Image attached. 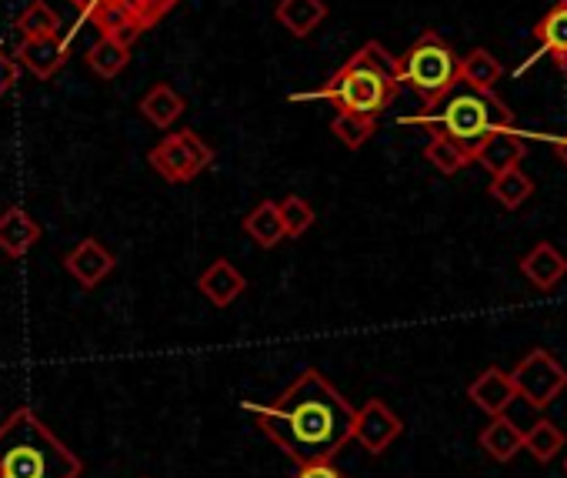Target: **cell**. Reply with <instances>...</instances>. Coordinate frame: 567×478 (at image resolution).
<instances>
[{"label":"cell","instance_id":"6da1fadb","mask_svg":"<svg viewBox=\"0 0 567 478\" xmlns=\"http://www.w3.org/2000/svg\"><path fill=\"white\" fill-rule=\"evenodd\" d=\"M240 408L295 465L334 461L354 441V405L318 368H305L274 401H240Z\"/></svg>","mask_w":567,"mask_h":478},{"label":"cell","instance_id":"44dd1931","mask_svg":"<svg viewBox=\"0 0 567 478\" xmlns=\"http://www.w3.org/2000/svg\"><path fill=\"white\" fill-rule=\"evenodd\" d=\"M184 98L171 88V84H154L144 98H141V114L154 124V128H171V124H177L181 121V114H184Z\"/></svg>","mask_w":567,"mask_h":478},{"label":"cell","instance_id":"4fadbf2b","mask_svg":"<svg viewBox=\"0 0 567 478\" xmlns=\"http://www.w3.org/2000/svg\"><path fill=\"white\" fill-rule=\"evenodd\" d=\"M200 295L214 305V308H230L244 292H247V278L234 268V262L217 258L214 265H207L197 278Z\"/></svg>","mask_w":567,"mask_h":478},{"label":"cell","instance_id":"f546056e","mask_svg":"<svg viewBox=\"0 0 567 478\" xmlns=\"http://www.w3.org/2000/svg\"><path fill=\"white\" fill-rule=\"evenodd\" d=\"M18 78H21V68L14 61V54H8L4 44H0V98L18 84Z\"/></svg>","mask_w":567,"mask_h":478},{"label":"cell","instance_id":"7a4b0ae2","mask_svg":"<svg viewBox=\"0 0 567 478\" xmlns=\"http://www.w3.org/2000/svg\"><path fill=\"white\" fill-rule=\"evenodd\" d=\"M401 91V74H398V58L388 54L378 41H368L361 51H354L318 91L311 94H295V101H328L338 111H351V114H368L378 118L384 108H391V101Z\"/></svg>","mask_w":567,"mask_h":478},{"label":"cell","instance_id":"d6a6232c","mask_svg":"<svg viewBox=\"0 0 567 478\" xmlns=\"http://www.w3.org/2000/svg\"><path fill=\"white\" fill-rule=\"evenodd\" d=\"M557 71H560V74L567 78V54H564V58H557Z\"/></svg>","mask_w":567,"mask_h":478},{"label":"cell","instance_id":"ac0fdd59","mask_svg":"<svg viewBox=\"0 0 567 478\" xmlns=\"http://www.w3.org/2000/svg\"><path fill=\"white\" fill-rule=\"evenodd\" d=\"M244 234L250 237V242L264 252L277 248L284 237V224H280V214H277V201H260L250 207V214L244 217Z\"/></svg>","mask_w":567,"mask_h":478},{"label":"cell","instance_id":"e0dca14e","mask_svg":"<svg viewBox=\"0 0 567 478\" xmlns=\"http://www.w3.org/2000/svg\"><path fill=\"white\" fill-rule=\"evenodd\" d=\"M501 74H504L501 61H497L491 51H484V48H474L471 54H464V58L457 61V84H464V88H471V91L491 94V91L497 88Z\"/></svg>","mask_w":567,"mask_h":478},{"label":"cell","instance_id":"603a6c76","mask_svg":"<svg viewBox=\"0 0 567 478\" xmlns=\"http://www.w3.org/2000/svg\"><path fill=\"white\" fill-rule=\"evenodd\" d=\"M61 18L58 11L48 4V0H31V4L18 14L14 21V31L21 38H58L61 34Z\"/></svg>","mask_w":567,"mask_h":478},{"label":"cell","instance_id":"f1b7e54d","mask_svg":"<svg viewBox=\"0 0 567 478\" xmlns=\"http://www.w3.org/2000/svg\"><path fill=\"white\" fill-rule=\"evenodd\" d=\"M181 4V0H124V8L131 14V21L137 24V31H151L157 21H164L174 8Z\"/></svg>","mask_w":567,"mask_h":478},{"label":"cell","instance_id":"cb8c5ba5","mask_svg":"<svg viewBox=\"0 0 567 478\" xmlns=\"http://www.w3.org/2000/svg\"><path fill=\"white\" fill-rule=\"evenodd\" d=\"M424 157H427L441 174H457V171H464L467 164H474V154H471L464 144L444 138V134H431V141H427V148H424Z\"/></svg>","mask_w":567,"mask_h":478},{"label":"cell","instance_id":"277c9868","mask_svg":"<svg viewBox=\"0 0 567 478\" xmlns=\"http://www.w3.org/2000/svg\"><path fill=\"white\" fill-rule=\"evenodd\" d=\"M404 124H421L431 134H444L457 144H464L471 154L477 151V144L504 128H514V114L504 101H497L494 94L484 91H471L464 84H457L444 101H437L434 108H427L417 118H404Z\"/></svg>","mask_w":567,"mask_h":478},{"label":"cell","instance_id":"9c48e42d","mask_svg":"<svg viewBox=\"0 0 567 478\" xmlns=\"http://www.w3.org/2000/svg\"><path fill=\"white\" fill-rule=\"evenodd\" d=\"M71 58V44L64 34L58 38H21V44L14 48V61L18 68L31 71L38 81H51L64 71Z\"/></svg>","mask_w":567,"mask_h":478},{"label":"cell","instance_id":"ffe728a7","mask_svg":"<svg viewBox=\"0 0 567 478\" xmlns=\"http://www.w3.org/2000/svg\"><path fill=\"white\" fill-rule=\"evenodd\" d=\"M131 64V44L111 38V34H101L91 51H87V68L101 78V81H114L124 68Z\"/></svg>","mask_w":567,"mask_h":478},{"label":"cell","instance_id":"836d02e7","mask_svg":"<svg viewBox=\"0 0 567 478\" xmlns=\"http://www.w3.org/2000/svg\"><path fill=\"white\" fill-rule=\"evenodd\" d=\"M564 471H567V458H564Z\"/></svg>","mask_w":567,"mask_h":478},{"label":"cell","instance_id":"1f68e13d","mask_svg":"<svg viewBox=\"0 0 567 478\" xmlns=\"http://www.w3.org/2000/svg\"><path fill=\"white\" fill-rule=\"evenodd\" d=\"M557 154H560V161L567 164V134H564V138L557 141Z\"/></svg>","mask_w":567,"mask_h":478},{"label":"cell","instance_id":"ba28073f","mask_svg":"<svg viewBox=\"0 0 567 478\" xmlns=\"http://www.w3.org/2000/svg\"><path fill=\"white\" fill-rule=\"evenodd\" d=\"M401 435H404V421L398 411H391L388 401L368 398L361 408H354V441L368 455H384Z\"/></svg>","mask_w":567,"mask_h":478},{"label":"cell","instance_id":"52a82bcc","mask_svg":"<svg viewBox=\"0 0 567 478\" xmlns=\"http://www.w3.org/2000/svg\"><path fill=\"white\" fill-rule=\"evenodd\" d=\"M511 382H514V395L540 411L567 388V368L550 352L534 348L514 365Z\"/></svg>","mask_w":567,"mask_h":478},{"label":"cell","instance_id":"484cf974","mask_svg":"<svg viewBox=\"0 0 567 478\" xmlns=\"http://www.w3.org/2000/svg\"><path fill=\"white\" fill-rule=\"evenodd\" d=\"M374 131H378V118H368V114L338 111L334 121H331V134H334L344 148H351V151L364 148V144L374 138Z\"/></svg>","mask_w":567,"mask_h":478},{"label":"cell","instance_id":"7402d4cb","mask_svg":"<svg viewBox=\"0 0 567 478\" xmlns=\"http://www.w3.org/2000/svg\"><path fill=\"white\" fill-rule=\"evenodd\" d=\"M534 38L540 44V54H550L554 61L567 54V0H557V4L537 21Z\"/></svg>","mask_w":567,"mask_h":478},{"label":"cell","instance_id":"5bb4252c","mask_svg":"<svg viewBox=\"0 0 567 478\" xmlns=\"http://www.w3.org/2000/svg\"><path fill=\"white\" fill-rule=\"evenodd\" d=\"M467 398L484 411V415H504L507 411V405L517 398L514 395V382H511V372H504V368H497V365H491V368H484L471 385H467Z\"/></svg>","mask_w":567,"mask_h":478},{"label":"cell","instance_id":"5b68a950","mask_svg":"<svg viewBox=\"0 0 567 478\" xmlns=\"http://www.w3.org/2000/svg\"><path fill=\"white\" fill-rule=\"evenodd\" d=\"M457 61L461 58L437 31H424L404 51V58H398V74H401V84H408L424 101V111H427L457 88Z\"/></svg>","mask_w":567,"mask_h":478},{"label":"cell","instance_id":"3957f363","mask_svg":"<svg viewBox=\"0 0 567 478\" xmlns=\"http://www.w3.org/2000/svg\"><path fill=\"white\" fill-rule=\"evenodd\" d=\"M84 461L41 421L18 408L0 425V478H81Z\"/></svg>","mask_w":567,"mask_h":478},{"label":"cell","instance_id":"83f0119b","mask_svg":"<svg viewBox=\"0 0 567 478\" xmlns=\"http://www.w3.org/2000/svg\"><path fill=\"white\" fill-rule=\"evenodd\" d=\"M277 214H280V224H284V234L288 237H301L315 227V207L298 197V194H288V197H280L277 201Z\"/></svg>","mask_w":567,"mask_h":478},{"label":"cell","instance_id":"4dcf8cb0","mask_svg":"<svg viewBox=\"0 0 567 478\" xmlns=\"http://www.w3.org/2000/svg\"><path fill=\"white\" fill-rule=\"evenodd\" d=\"M291 478H348V475L334 461H311V465H298Z\"/></svg>","mask_w":567,"mask_h":478},{"label":"cell","instance_id":"9a60e30c","mask_svg":"<svg viewBox=\"0 0 567 478\" xmlns=\"http://www.w3.org/2000/svg\"><path fill=\"white\" fill-rule=\"evenodd\" d=\"M520 275L537 288V292H550L557 288L564 278H567V258L547 245V242H537L524 258H520Z\"/></svg>","mask_w":567,"mask_h":478},{"label":"cell","instance_id":"d6986e66","mask_svg":"<svg viewBox=\"0 0 567 478\" xmlns=\"http://www.w3.org/2000/svg\"><path fill=\"white\" fill-rule=\"evenodd\" d=\"M481 448H484V455H491L494 461H511L520 448H524V431L507 418V411L504 415H494L491 418V425L481 431Z\"/></svg>","mask_w":567,"mask_h":478},{"label":"cell","instance_id":"8fae6325","mask_svg":"<svg viewBox=\"0 0 567 478\" xmlns=\"http://www.w3.org/2000/svg\"><path fill=\"white\" fill-rule=\"evenodd\" d=\"M41 234H44V227L21 204H11L0 211V252L8 258L21 262L41 242Z\"/></svg>","mask_w":567,"mask_h":478},{"label":"cell","instance_id":"4316f807","mask_svg":"<svg viewBox=\"0 0 567 478\" xmlns=\"http://www.w3.org/2000/svg\"><path fill=\"white\" fill-rule=\"evenodd\" d=\"M534 194V181L520 171V167H511V171H504V174H494V181H491V197L494 201H501L504 207H520L527 197Z\"/></svg>","mask_w":567,"mask_h":478},{"label":"cell","instance_id":"7c38bea8","mask_svg":"<svg viewBox=\"0 0 567 478\" xmlns=\"http://www.w3.org/2000/svg\"><path fill=\"white\" fill-rule=\"evenodd\" d=\"M524 154H527L524 138H520L514 128H504V131L487 134V138L477 144L474 161H477V164L494 177V174H504V171H511V167H520Z\"/></svg>","mask_w":567,"mask_h":478},{"label":"cell","instance_id":"30bf717a","mask_svg":"<svg viewBox=\"0 0 567 478\" xmlns=\"http://www.w3.org/2000/svg\"><path fill=\"white\" fill-rule=\"evenodd\" d=\"M117 268V258L114 252H107L97 237H84L81 245H74L68 255H64V272L81 285V288H97L111 272Z\"/></svg>","mask_w":567,"mask_h":478},{"label":"cell","instance_id":"8992f818","mask_svg":"<svg viewBox=\"0 0 567 478\" xmlns=\"http://www.w3.org/2000/svg\"><path fill=\"white\" fill-rule=\"evenodd\" d=\"M210 161H214V148L190 128L161 138L147 154V164L171 184L194 181L197 174H204L210 167Z\"/></svg>","mask_w":567,"mask_h":478},{"label":"cell","instance_id":"d4e9b609","mask_svg":"<svg viewBox=\"0 0 567 478\" xmlns=\"http://www.w3.org/2000/svg\"><path fill=\"white\" fill-rule=\"evenodd\" d=\"M564 445H567L564 428H557V425H554V421H547V418L534 421V425L524 431V448H527L540 465H547L554 455H560V451H564Z\"/></svg>","mask_w":567,"mask_h":478},{"label":"cell","instance_id":"2e32d148","mask_svg":"<svg viewBox=\"0 0 567 478\" xmlns=\"http://www.w3.org/2000/svg\"><path fill=\"white\" fill-rule=\"evenodd\" d=\"M274 18L280 28L295 38H311L324 21H328V4L324 0H280Z\"/></svg>","mask_w":567,"mask_h":478}]
</instances>
